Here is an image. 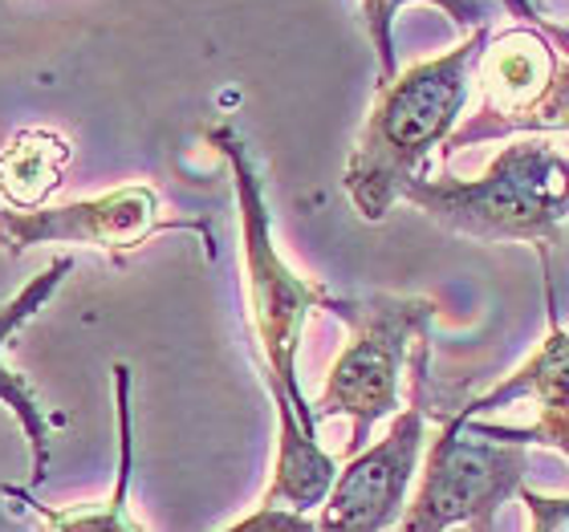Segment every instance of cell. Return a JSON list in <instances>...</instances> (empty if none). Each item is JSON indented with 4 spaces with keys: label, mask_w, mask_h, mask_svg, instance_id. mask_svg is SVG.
Wrapping results in <instances>:
<instances>
[{
    "label": "cell",
    "mask_w": 569,
    "mask_h": 532,
    "mask_svg": "<svg viewBox=\"0 0 569 532\" xmlns=\"http://www.w3.org/2000/svg\"><path fill=\"white\" fill-rule=\"evenodd\" d=\"M492 29H476L456 49L407 66L379 82L362 134L342 171V188L367 224H382L403 200V188L423 171L427 154L448 147L460 131L463 107L476 86V61L485 53Z\"/></svg>",
    "instance_id": "obj_1"
},
{
    "label": "cell",
    "mask_w": 569,
    "mask_h": 532,
    "mask_svg": "<svg viewBox=\"0 0 569 532\" xmlns=\"http://www.w3.org/2000/svg\"><path fill=\"white\" fill-rule=\"evenodd\" d=\"M208 147H212L228 167H232V188H237L240 212V257H244V297H249V321L257 333L264 358V379L277 402V431H309L318 435L313 423V402L301 394L297 382V350L306 338L309 313L326 309L330 293L318 281L284 264L273 244V215L264 203L261 175L252 163L249 147L232 122L208 127Z\"/></svg>",
    "instance_id": "obj_2"
},
{
    "label": "cell",
    "mask_w": 569,
    "mask_h": 532,
    "mask_svg": "<svg viewBox=\"0 0 569 532\" xmlns=\"http://www.w3.org/2000/svg\"><path fill=\"white\" fill-rule=\"evenodd\" d=\"M403 200L448 232L485 244H533L541 261H549L561 220L569 215V154L546 134H525L476 179L419 171L403 188Z\"/></svg>",
    "instance_id": "obj_3"
},
{
    "label": "cell",
    "mask_w": 569,
    "mask_h": 532,
    "mask_svg": "<svg viewBox=\"0 0 569 532\" xmlns=\"http://www.w3.org/2000/svg\"><path fill=\"white\" fill-rule=\"evenodd\" d=\"M333 318L346 321L342 354L333 358L326 387L313 399V423L346 414L350 419V443L346 460L370 448V431L382 419H395L403 411V374L411 367V354L423 338H431V321L439 305L431 297H399V293H370V297H333L326 301Z\"/></svg>",
    "instance_id": "obj_4"
},
{
    "label": "cell",
    "mask_w": 569,
    "mask_h": 532,
    "mask_svg": "<svg viewBox=\"0 0 569 532\" xmlns=\"http://www.w3.org/2000/svg\"><path fill=\"white\" fill-rule=\"evenodd\" d=\"M476 110L443 154L509 134H569V58L533 24H509L488 37L476 61Z\"/></svg>",
    "instance_id": "obj_5"
},
{
    "label": "cell",
    "mask_w": 569,
    "mask_h": 532,
    "mask_svg": "<svg viewBox=\"0 0 569 532\" xmlns=\"http://www.w3.org/2000/svg\"><path fill=\"white\" fill-rule=\"evenodd\" d=\"M529 448L500 443L468 426L456 411H443V426L431 439L416 496L391 532H456L463 524H492L505 500L517 496L529 472Z\"/></svg>",
    "instance_id": "obj_6"
},
{
    "label": "cell",
    "mask_w": 569,
    "mask_h": 532,
    "mask_svg": "<svg viewBox=\"0 0 569 532\" xmlns=\"http://www.w3.org/2000/svg\"><path fill=\"white\" fill-rule=\"evenodd\" d=\"M411 391L407 406L391 419V431L342 463L330 496L318 509V532H391L403 521L407 492L419 475V455L427 443V387H431V338L411 354Z\"/></svg>",
    "instance_id": "obj_7"
},
{
    "label": "cell",
    "mask_w": 569,
    "mask_h": 532,
    "mask_svg": "<svg viewBox=\"0 0 569 532\" xmlns=\"http://www.w3.org/2000/svg\"><path fill=\"white\" fill-rule=\"evenodd\" d=\"M196 232L208 244V257H216V240L208 220H179L163 212V200L151 183H127L94 200H73L61 208H37V212H17L0 203V249L9 257H24L37 244H78V249H98L107 257H127L154 232Z\"/></svg>",
    "instance_id": "obj_8"
},
{
    "label": "cell",
    "mask_w": 569,
    "mask_h": 532,
    "mask_svg": "<svg viewBox=\"0 0 569 532\" xmlns=\"http://www.w3.org/2000/svg\"><path fill=\"white\" fill-rule=\"evenodd\" d=\"M546 264V305L549 333L509 379L472 394L468 402L451 406L468 419L472 431L500 443L521 448H558L569 460V330L558 318V293H553V269Z\"/></svg>",
    "instance_id": "obj_9"
},
{
    "label": "cell",
    "mask_w": 569,
    "mask_h": 532,
    "mask_svg": "<svg viewBox=\"0 0 569 532\" xmlns=\"http://www.w3.org/2000/svg\"><path fill=\"white\" fill-rule=\"evenodd\" d=\"M70 269H73L70 257L49 261L33 281L24 284L21 293L0 305V402L17 414V423H21V431H24V443H29V484H41L49 475V423H46V406L29 391V382L4 362V345L17 338V330H21L24 321H33L37 313L46 309V301L58 293V284L66 281Z\"/></svg>",
    "instance_id": "obj_10"
},
{
    "label": "cell",
    "mask_w": 569,
    "mask_h": 532,
    "mask_svg": "<svg viewBox=\"0 0 569 532\" xmlns=\"http://www.w3.org/2000/svg\"><path fill=\"white\" fill-rule=\"evenodd\" d=\"M114 406H119V475L114 492L102 504H78V509H49L29 488L4 484L0 492L21 500L37 532H147L131 512V472H134V439H131V370L114 367Z\"/></svg>",
    "instance_id": "obj_11"
},
{
    "label": "cell",
    "mask_w": 569,
    "mask_h": 532,
    "mask_svg": "<svg viewBox=\"0 0 569 532\" xmlns=\"http://www.w3.org/2000/svg\"><path fill=\"white\" fill-rule=\"evenodd\" d=\"M70 139L46 127L17 131L0 147V203L17 212L46 208L49 195L61 188V175L70 167Z\"/></svg>",
    "instance_id": "obj_12"
},
{
    "label": "cell",
    "mask_w": 569,
    "mask_h": 532,
    "mask_svg": "<svg viewBox=\"0 0 569 532\" xmlns=\"http://www.w3.org/2000/svg\"><path fill=\"white\" fill-rule=\"evenodd\" d=\"M407 4H436L443 17L476 33V29H492V17H497V0H362V24H367V37L375 46V58H379V78L391 82L399 73V61H395V17L407 9Z\"/></svg>",
    "instance_id": "obj_13"
},
{
    "label": "cell",
    "mask_w": 569,
    "mask_h": 532,
    "mask_svg": "<svg viewBox=\"0 0 569 532\" xmlns=\"http://www.w3.org/2000/svg\"><path fill=\"white\" fill-rule=\"evenodd\" d=\"M224 532H318V524H313V516H306V512L273 509V504H257V509H252L244 521L228 524Z\"/></svg>",
    "instance_id": "obj_14"
},
{
    "label": "cell",
    "mask_w": 569,
    "mask_h": 532,
    "mask_svg": "<svg viewBox=\"0 0 569 532\" xmlns=\"http://www.w3.org/2000/svg\"><path fill=\"white\" fill-rule=\"evenodd\" d=\"M517 500L529 512V532H569V496H546V492L521 488Z\"/></svg>",
    "instance_id": "obj_15"
},
{
    "label": "cell",
    "mask_w": 569,
    "mask_h": 532,
    "mask_svg": "<svg viewBox=\"0 0 569 532\" xmlns=\"http://www.w3.org/2000/svg\"><path fill=\"white\" fill-rule=\"evenodd\" d=\"M500 9L509 12V17H517V24H533V29H541V33H549L553 37V41H561V33H566V29H561V24H553L546 17V9H541V4H537V0H497Z\"/></svg>",
    "instance_id": "obj_16"
},
{
    "label": "cell",
    "mask_w": 569,
    "mask_h": 532,
    "mask_svg": "<svg viewBox=\"0 0 569 532\" xmlns=\"http://www.w3.org/2000/svg\"><path fill=\"white\" fill-rule=\"evenodd\" d=\"M456 532H497V521L492 524H463V529H456Z\"/></svg>",
    "instance_id": "obj_17"
},
{
    "label": "cell",
    "mask_w": 569,
    "mask_h": 532,
    "mask_svg": "<svg viewBox=\"0 0 569 532\" xmlns=\"http://www.w3.org/2000/svg\"><path fill=\"white\" fill-rule=\"evenodd\" d=\"M558 46H561V53H569V29H566V33H561V41H558Z\"/></svg>",
    "instance_id": "obj_18"
}]
</instances>
